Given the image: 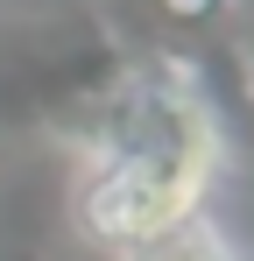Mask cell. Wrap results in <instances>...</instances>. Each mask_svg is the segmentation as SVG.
<instances>
[{
    "label": "cell",
    "instance_id": "obj_4",
    "mask_svg": "<svg viewBox=\"0 0 254 261\" xmlns=\"http://www.w3.org/2000/svg\"><path fill=\"white\" fill-rule=\"evenodd\" d=\"M0 261H42V254H36V247H14V254H0Z\"/></svg>",
    "mask_w": 254,
    "mask_h": 261
},
{
    "label": "cell",
    "instance_id": "obj_2",
    "mask_svg": "<svg viewBox=\"0 0 254 261\" xmlns=\"http://www.w3.org/2000/svg\"><path fill=\"white\" fill-rule=\"evenodd\" d=\"M247 254V240L219 219V205L198 219H184V226H169V233H156V240H141V247H127V254L113 261H240Z\"/></svg>",
    "mask_w": 254,
    "mask_h": 261
},
{
    "label": "cell",
    "instance_id": "obj_5",
    "mask_svg": "<svg viewBox=\"0 0 254 261\" xmlns=\"http://www.w3.org/2000/svg\"><path fill=\"white\" fill-rule=\"evenodd\" d=\"M247 64H254V57H247Z\"/></svg>",
    "mask_w": 254,
    "mask_h": 261
},
{
    "label": "cell",
    "instance_id": "obj_3",
    "mask_svg": "<svg viewBox=\"0 0 254 261\" xmlns=\"http://www.w3.org/2000/svg\"><path fill=\"white\" fill-rule=\"evenodd\" d=\"M176 29H212V21H226V7L233 0H156Z\"/></svg>",
    "mask_w": 254,
    "mask_h": 261
},
{
    "label": "cell",
    "instance_id": "obj_1",
    "mask_svg": "<svg viewBox=\"0 0 254 261\" xmlns=\"http://www.w3.org/2000/svg\"><path fill=\"white\" fill-rule=\"evenodd\" d=\"M71 148H78V170H71L64 212L78 240L106 261L212 212L233 170L226 113L205 92V78L176 57H148L120 71L99 99H85Z\"/></svg>",
    "mask_w": 254,
    "mask_h": 261
}]
</instances>
